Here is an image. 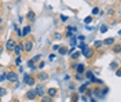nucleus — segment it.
I'll return each instance as SVG.
<instances>
[{
    "mask_svg": "<svg viewBox=\"0 0 121 102\" xmlns=\"http://www.w3.org/2000/svg\"><path fill=\"white\" fill-rule=\"evenodd\" d=\"M113 51L116 53V54H118V53L121 51V46H120V44H114V47H113Z\"/></svg>",
    "mask_w": 121,
    "mask_h": 102,
    "instance_id": "6ab92c4d",
    "label": "nucleus"
},
{
    "mask_svg": "<svg viewBox=\"0 0 121 102\" xmlns=\"http://www.w3.org/2000/svg\"><path fill=\"white\" fill-rule=\"evenodd\" d=\"M22 47H23V51L30 53V51H32V48H33V41H32V40H26V41L22 44Z\"/></svg>",
    "mask_w": 121,
    "mask_h": 102,
    "instance_id": "7ed1b4c3",
    "label": "nucleus"
},
{
    "mask_svg": "<svg viewBox=\"0 0 121 102\" xmlns=\"http://www.w3.org/2000/svg\"><path fill=\"white\" fill-rule=\"evenodd\" d=\"M99 11H100V10H99L98 7L92 8V15H99Z\"/></svg>",
    "mask_w": 121,
    "mask_h": 102,
    "instance_id": "b1692460",
    "label": "nucleus"
},
{
    "mask_svg": "<svg viewBox=\"0 0 121 102\" xmlns=\"http://www.w3.org/2000/svg\"><path fill=\"white\" fill-rule=\"evenodd\" d=\"M66 31H69V32H76L77 29H76L74 26H68V29H66Z\"/></svg>",
    "mask_w": 121,
    "mask_h": 102,
    "instance_id": "c9c22d12",
    "label": "nucleus"
},
{
    "mask_svg": "<svg viewBox=\"0 0 121 102\" xmlns=\"http://www.w3.org/2000/svg\"><path fill=\"white\" fill-rule=\"evenodd\" d=\"M36 97H37V94H36V90H29V91L26 93V98H28L29 101L36 99Z\"/></svg>",
    "mask_w": 121,
    "mask_h": 102,
    "instance_id": "423d86ee",
    "label": "nucleus"
},
{
    "mask_svg": "<svg viewBox=\"0 0 121 102\" xmlns=\"http://www.w3.org/2000/svg\"><path fill=\"white\" fill-rule=\"evenodd\" d=\"M28 66L30 68V71H33V72L37 69V68H36V65H35V62H33L32 59H30V61H28Z\"/></svg>",
    "mask_w": 121,
    "mask_h": 102,
    "instance_id": "2eb2a0df",
    "label": "nucleus"
},
{
    "mask_svg": "<svg viewBox=\"0 0 121 102\" xmlns=\"http://www.w3.org/2000/svg\"><path fill=\"white\" fill-rule=\"evenodd\" d=\"M3 95H6V88L0 87V97H3Z\"/></svg>",
    "mask_w": 121,
    "mask_h": 102,
    "instance_id": "2f4dec72",
    "label": "nucleus"
},
{
    "mask_svg": "<svg viewBox=\"0 0 121 102\" xmlns=\"http://www.w3.org/2000/svg\"><path fill=\"white\" fill-rule=\"evenodd\" d=\"M83 55L87 58V59H90L91 57L94 55V50H92L91 47H87L85 50H83Z\"/></svg>",
    "mask_w": 121,
    "mask_h": 102,
    "instance_id": "20e7f679",
    "label": "nucleus"
},
{
    "mask_svg": "<svg viewBox=\"0 0 121 102\" xmlns=\"http://www.w3.org/2000/svg\"><path fill=\"white\" fill-rule=\"evenodd\" d=\"M103 44H106V46H113L114 44V39L113 37H107V39L105 40V41H102Z\"/></svg>",
    "mask_w": 121,
    "mask_h": 102,
    "instance_id": "4468645a",
    "label": "nucleus"
},
{
    "mask_svg": "<svg viewBox=\"0 0 121 102\" xmlns=\"http://www.w3.org/2000/svg\"><path fill=\"white\" fill-rule=\"evenodd\" d=\"M85 76H87V79H88L90 81H92V80H94V73H92V72H91V71L85 72Z\"/></svg>",
    "mask_w": 121,
    "mask_h": 102,
    "instance_id": "f3484780",
    "label": "nucleus"
},
{
    "mask_svg": "<svg viewBox=\"0 0 121 102\" xmlns=\"http://www.w3.org/2000/svg\"><path fill=\"white\" fill-rule=\"evenodd\" d=\"M15 44H17V43H15L13 39H8L7 41H6V48H7L8 51H13L14 47H15Z\"/></svg>",
    "mask_w": 121,
    "mask_h": 102,
    "instance_id": "39448f33",
    "label": "nucleus"
},
{
    "mask_svg": "<svg viewBox=\"0 0 121 102\" xmlns=\"http://www.w3.org/2000/svg\"><path fill=\"white\" fill-rule=\"evenodd\" d=\"M80 55H81V53H80V51H77V53H73V54H72V59H78V58H80Z\"/></svg>",
    "mask_w": 121,
    "mask_h": 102,
    "instance_id": "aec40b11",
    "label": "nucleus"
},
{
    "mask_svg": "<svg viewBox=\"0 0 121 102\" xmlns=\"http://www.w3.org/2000/svg\"><path fill=\"white\" fill-rule=\"evenodd\" d=\"M84 22H85V24L88 25V24H91V22H92V17H85V18H84Z\"/></svg>",
    "mask_w": 121,
    "mask_h": 102,
    "instance_id": "5701e85b",
    "label": "nucleus"
},
{
    "mask_svg": "<svg viewBox=\"0 0 121 102\" xmlns=\"http://www.w3.org/2000/svg\"><path fill=\"white\" fill-rule=\"evenodd\" d=\"M21 62H22V58H21V57L18 55V57L15 58V63H17V65H21Z\"/></svg>",
    "mask_w": 121,
    "mask_h": 102,
    "instance_id": "a878e982",
    "label": "nucleus"
},
{
    "mask_svg": "<svg viewBox=\"0 0 121 102\" xmlns=\"http://www.w3.org/2000/svg\"><path fill=\"white\" fill-rule=\"evenodd\" d=\"M59 47H60L59 44H54V46H52V51H58V50H59Z\"/></svg>",
    "mask_w": 121,
    "mask_h": 102,
    "instance_id": "f704fd0d",
    "label": "nucleus"
},
{
    "mask_svg": "<svg viewBox=\"0 0 121 102\" xmlns=\"http://www.w3.org/2000/svg\"><path fill=\"white\" fill-rule=\"evenodd\" d=\"M102 44H103V43H102V41H100V40H96V41H95V43H94V47H100V46H102Z\"/></svg>",
    "mask_w": 121,
    "mask_h": 102,
    "instance_id": "bb28decb",
    "label": "nucleus"
},
{
    "mask_svg": "<svg viewBox=\"0 0 121 102\" xmlns=\"http://www.w3.org/2000/svg\"><path fill=\"white\" fill-rule=\"evenodd\" d=\"M37 80L39 81H41V83H44V81L48 80V75H47L45 72H40V73L37 75Z\"/></svg>",
    "mask_w": 121,
    "mask_h": 102,
    "instance_id": "0eeeda50",
    "label": "nucleus"
},
{
    "mask_svg": "<svg viewBox=\"0 0 121 102\" xmlns=\"http://www.w3.org/2000/svg\"><path fill=\"white\" fill-rule=\"evenodd\" d=\"M28 19H29V22H35V21H36V14H35V11H32V10H30L29 13H28Z\"/></svg>",
    "mask_w": 121,
    "mask_h": 102,
    "instance_id": "f8f14e48",
    "label": "nucleus"
},
{
    "mask_svg": "<svg viewBox=\"0 0 121 102\" xmlns=\"http://www.w3.org/2000/svg\"><path fill=\"white\" fill-rule=\"evenodd\" d=\"M92 81H95L96 84H103V81H102L100 79H95V77H94V80H92Z\"/></svg>",
    "mask_w": 121,
    "mask_h": 102,
    "instance_id": "473e14b6",
    "label": "nucleus"
},
{
    "mask_svg": "<svg viewBox=\"0 0 121 102\" xmlns=\"http://www.w3.org/2000/svg\"><path fill=\"white\" fill-rule=\"evenodd\" d=\"M30 32H32V28H30V25H26V26L23 28L22 31H21V35H22V37H23V36H28Z\"/></svg>",
    "mask_w": 121,
    "mask_h": 102,
    "instance_id": "9b49d317",
    "label": "nucleus"
},
{
    "mask_svg": "<svg viewBox=\"0 0 121 102\" xmlns=\"http://www.w3.org/2000/svg\"><path fill=\"white\" fill-rule=\"evenodd\" d=\"M54 39H55V40H60V39H62V36H60V33H58V32H56V33L54 35Z\"/></svg>",
    "mask_w": 121,
    "mask_h": 102,
    "instance_id": "cd10ccee",
    "label": "nucleus"
},
{
    "mask_svg": "<svg viewBox=\"0 0 121 102\" xmlns=\"http://www.w3.org/2000/svg\"><path fill=\"white\" fill-rule=\"evenodd\" d=\"M66 36H68L69 39H70V37H73V36H74V35H72V32H69V31H66Z\"/></svg>",
    "mask_w": 121,
    "mask_h": 102,
    "instance_id": "58836bf2",
    "label": "nucleus"
},
{
    "mask_svg": "<svg viewBox=\"0 0 121 102\" xmlns=\"http://www.w3.org/2000/svg\"><path fill=\"white\" fill-rule=\"evenodd\" d=\"M70 47H76V36L70 37Z\"/></svg>",
    "mask_w": 121,
    "mask_h": 102,
    "instance_id": "4be33fe9",
    "label": "nucleus"
},
{
    "mask_svg": "<svg viewBox=\"0 0 121 102\" xmlns=\"http://www.w3.org/2000/svg\"><path fill=\"white\" fill-rule=\"evenodd\" d=\"M45 93H47V95H48L50 98H54V97H56V94H58V90L54 88V87H51V88H48Z\"/></svg>",
    "mask_w": 121,
    "mask_h": 102,
    "instance_id": "6e6552de",
    "label": "nucleus"
},
{
    "mask_svg": "<svg viewBox=\"0 0 121 102\" xmlns=\"http://www.w3.org/2000/svg\"><path fill=\"white\" fill-rule=\"evenodd\" d=\"M74 48H76V47H70V50H69L68 53H69V54H70V55H72V54H73V53H74Z\"/></svg>",
    "mask_w": 121,
    "mask_h": 102,
    "instance_id": "a19ab883",
    "label": "nucleus"
},
{
    "mask_svg": "<svg viewBox=\"0 0 121 102\" xmlns=\"http://www.w3.org/2000/svg\"><path fill=\"white\" fill-rule=\"evenodd\" d=\"M76 47H78V50H81V51H83V50H85L88 46H87L85 43H80V44H78V46H76Z\"/></svg>",
    "mask_w": 121,
    "mask_h": 102,
    "instance_id": "412c9836",
    "label": "nucleus"
},
{
    "mask_svg": "<svg viewBox=\"0 0 121 102\" xmlns=\"http://www.w3.org/2000/svg\"><path fill=\"white\" fill-rule=\"evenodd\" d=\"M0 24H1V18H0Z\"/></svg>",
    "mask_w": 121,
    "mask_h": 102,
    "instance_id": "8fccbe9b",
    "label": "nucleus"
},
{
    "mask_svg": "<svg viewBox=\"0 0 121 102\" xmlns=\"http://www.w3.org/2000/svg\"><path fill=\"white\" fill-rule=\"evenodd\" d=\"M78 75H81V73H84L85 72V66H84V63H77V66H76V69H74Z\"/></svg>",
    "mask_w": 121,
    "mask_h": 102,
    "instance_id": "9d476101",
    "label": "nucleus"
},
{
    "mask_svg": "<svg viewBox=\"0 0 121 102\" xmlns=\"http://www.w3.org/2000/svg\"><path fill=\"white\" fill-rule=\"evenodd\" d=\"M107 15H114V10H113V8L107 10Z\"/></svg>",
    "mask_w": 121,
    "mask_h": 102,
    "instance_id": "e433bc0d",
    "label": "nucleus"
},
{
    "mask_svg": "<svg viewBox=\"0 0 121 102\" xmlns=\"http://www.w3.org/2000/svg\"><path fill=\"white\" fill-rule=\"evenodd\" d=\"M35 90H36V94H37V95H40V97H43V95H45V90H44V87L41 86V84H37Z\"/></svg>",
    "mask_w": 121,
    "mask_h": 102,
    "instance_id": "1a4fd4ad",
    "label": "nucleus"
},
{
    "mask_svg": "<svg viewBox=\"0 0 121 102\" xmlns=\"http://www.w3.org/2000/svg\"><path fill=\"white\" fill-rule=\"evenodd\" d=\"M107 32V26H100V33H106Z\"/></svg>",
    "mask_w": 121,
    "mask_h": 102,
    "instance_id": "72a5a7b5",
    "label": "nucleus"
},
{
    "mask_svg": "<svg viewBox=\"0 0 121 102\" xmlns=\"http://www.w3.org/2000/svg\"><path fill=\"white\" fill-rule=\"evenodd\" d=\"M44 65H45L44 62H40V63H39V68H40V69H43V68H44Z\"/></svg>",
    "mask_w": 121,
    "mask_h": 102,
    "instance_id": "37998d69",
    "label": "nucleus"
},
{
    "mask_svg": "<svg viewBox=\"0 0 121 102\" xmlns=\"http://www.w3.org/2000/svg\"><path fill=\"white\" fill-rule=\"evenodd\" d=\"M91 102H96V99H95L94 97H91Z\"/></svg>",
    "mask_w": 121,
    "mask_h": 102,
    "instance_id": "09e8293b",
    "label": "nucleus"
},
{
    "mask_svg": "<svg viewBox=\"0 0 121 102\" xmlns=\"http://www.w3.org/2000/svg\"><path fill=\"white\" fill-rule=\"evenodd\" d=\"M13 51H14V53H15L17 55H19V54H21V53L23 51L22 44H15V47H14V50H13Z\"/></svg>",
    "mask_w": 121,
    "mask_h": 102,
    "instance_id": "ddd939ff",
    "label": "nucleus"
},
{
    "mask_svg": "<svg viewBox=\"0 0 121 102\" xmlns=\"http://www.w3.org/2000/svg\"><path fill=\"white\" fill-rule=\"evenodd\" d=\"M116 76H117V77H120V71H118V69L116 71Z\"/></svg>",
    "mask_w": 121,
    "mask_h": 102,
    "instance_id": "49530a36",
    "label": "nucleus"
},
{
    "mask_svg": "<svg viewBox=\"0 0 121 102\" xmlns=\"http://www.w3.org/2000/svg\"><path fill=\"white\" fill-rule=\"evenodd\" d=\"M110 69H118V63L117 62H112L110 63Z\"/></svg>",
    "mask_w": 121,
    "mask_h": 102,
    "instance_id": "393cba45",
    "label": "nucleus"
},
{
    "mask_svg": "<svg viewBox=\"0 0 121 102\" xmlns=\"http://www.w3.org/2000/svg\"><path fill=\"white\" fill-rule=\"evenodd\" d=\"M58 53H59L60 55L68 54V48H66V47H62V46H60V47H59V50H58Z\"/></svg>",
    "mask_w": 121,
    "mask_h": 102,
    "instance_id": "dca6fc26",
    "label": "nucleus"
},
{
    "mask_svg": "<svg viewBox=\"0 0 121 102\" xmlns=\"http://www.w3.org/2000/svg\"><path fill=\"white\" fill-rule=\"evenodd\" d=\"M6 75H7V73H1V75H0V83H1V81H6Z\"/></svg>",
    "mask_w": 121,
    "mask_h": 102,
    "instance_id": "c756f323",
    "label": "nucleus"
},
{
    "mask_svg": "<svg viewBox=\"0 0 121 102\" xmlns=\"http://www.w3.org/2000/svg\"><path fill=\"white\" fill-rule=\"evenodd\" d=\"M41 102H52V98H50L48 95H43L41 97Z\"/></svg>",
    "mask_w": 121,
    "mask_h": 102,
    "instance_id": "a211bd4d",
    "label": "nucleus"
},
{
    "mask_svg": "<svg viewBox=\"0 0 121 102\" xmlns=\"http://www.w3.org/2000/svg\"><path fill=\"white\" fill-rule=\"evenodd\" d=\"M3 50H4V48H3V46H0V55L3 54Z\"/></svg>",
    "mask_w": 121,
    "mask_h": 102,
    "instance_id": "de8ad7c7",
    "label": "nucleus"
},
{
    "mask_svg": "<svg viewBox=\"0 0 121 102\" xmlns=\"http://www.w3.org/2000/svg\"><path fill=\"white\" fill-rule=\"evenodd\" d=\"M6 80L11 81V83H17L18 81V75L15 72H8L7 75H6Z\"/></svg>",
    "mask_w": 121,
    "mask_h": 102,
    "instance_id": "f03ea898",
    "label": "nucleus"
},
{
    "mask_svg": "<svg viewBox=\"0 0 121 102\" xmlns=\"http://www.w3.org/2000/svg\"><path fill=\"white\" fill-rule=\"evenodd\" d=\"M60 21L66 22V21H68V17H66V15H60Z\"/></svg>",
    "mask_w": 121,
    "mask_h": 102,
    "instance_id": "4c0bfd02",
    "label": "nucleus"
},
{
    "mask_svg": "<svg viewBox=\"0 0 121 102\" xmlns=\"http://www.w3.org/2000/svg\"><path fill=\"white\" fill-rule=\"evenodd\" d=\"M55 59V54H51L50 55V61H54Z\"/></svg>",
    "mask_w": 121,
    "mask_h": 102,
    "instance_id": "c03bdc74",
    "label": "nucleus"
},
{
    "mask_svg": "<svg viewBox=\"0 0 121 102\" xmlns=\"http://www.w3.org/2000/svg\"><path fill=\"white\" fill-rule=\"evenodd\" d=\"M35 77H32L29 73H23V84H26V86L29 87H33L35 86Z\"/></svg>",
    "mask_w": 121,
    "mask_h": 102,
    "instance_id": "f257e3e1",
    "label": "nucleus"
},
{
    "mask_svg": "<svg viewBox=\"0 0 121 102\" xmlns=\"http://www.w3.org/2000/svg\"><path fill=\"white\" fill-rule=\"evenodd\" d=\"M76 39H78V40H81V41H84V40H85V36H84V35H78V36H76Z\"/></svg>",
    "mask_w": 121,
    "mask_h": 102,
    "instance_id": "7c9ffc66",
    "label": "nucleus"
},
{
    "mask_svg": "<svg viewBox=\"0 0 121 102\" xmlns=\"http://www.w3.org/2000/svg\"><path fill=\"white\" fill-rule=\"evenodd\" d=\"M74 79H76V80H83V77H81V76H80V75H78V73H76Z\"/></svg>",
    "mask_w": 121,
    "mask_h": 102,
    "instance_id": "ea45409f",
    "label": "nucleus"
},
{
    "mask_svg": "<svg viewBox=\"0 0 121 102\" xmlns=\"http://www.w3.org/2000/svg\"><path fill=\"white\" fill-rule=\"evenodd\" d=\"M14 102H18V101H14Z\"/></svg>",
    "mask_w": 121,
    "mask_h": 102,
    "instance_id": "3c124183",
    "label": "nucleus"
},
{
    "mask_svg": "<svg viewBox=\"0 0 121 102\" xmlns=\"http://www.w3.org/2000/svg\"><path fill=\"white\" fill-rule=\"evenodd\" d=\"M40 59H41V55H36V57H33L32 61H33V62H37V61H40Z\"/></svg>",
    "mask_w": 121,
    "mask_h": 102,
    "instance_id": "c85d7f7f",
    "label": "nucleus"
},
{
    "mask_svg": "<svg viewBox=\"0 0 121 102\" xmlns=\"http://www.w3.org/2000/svg\"><path fill=\"white\" fill-rule=\"evenodd\" d=\"M85 29H87V31H92L94 28H92V26H88V25H87V26H85Z\"/></svg>",
    "mask_w": 121,
    "mask_h": 102,
    "instance_id": "a18cd8bd",
    "label": "nucleus"
},
{
    "mask_svg": "<svg viewBox=\"0 0 121 102\" xmlns=\"http://www.w3.org/2000/svg\"><path fill=\"white\" fill-rule=\"evenodd\" d=\"M18 72H19V73H23V66H21V65H19V68H18Z\"/></svg>",
    "mask_w": 121,
    "mask_h": 102,
    "instance_id": "79ce46f5",
    "label": "nucleus"
}]
</instances>
